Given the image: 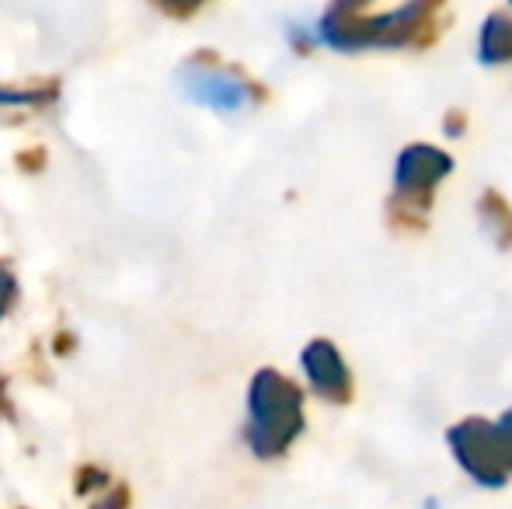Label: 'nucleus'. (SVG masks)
Wrapping results in <instances>:
<instances>
[{
	"label": "nucleus",
	"instance_id": "14",
	"mask_svg": "<svg viewBox=\"0 0 512 509\" xmlns=\"http://www.w3.org/2000/svg\"><path fill=\"white\" fill-rule=\"evenodd\" d=\"M446 133H464V119H446Z\"/></svg>",
	"mask_w": 512,
	"mask_h": 509
},
{
	"label": "nucleus",
	"instance_id": "17",
	"mask_svg": "<svg viewBox=\"0 0 512 509\" xmlns=\"http://www.w3.org/2000/svg\"><path fill=\"white\" fill-rule=\"evenodd\" d=\"M509 4H512V0H509Z\"/></svg>",
	"mask_w": 512,
	"mask_h": 509
},
{
	"label": "nucleus",
	"instance_id": "13",
	"mask_svg": "<svg viewBox=\"0 0 512 509\" xmlns=\"http://www.w3.org/2000/svg\"><path fill=\"white\" fill-rule=\"evenodd\" d=\"M14 297H18V283H14L11 269H7V265H0V318H4L7 307L14 304Z\"/></svg>",
	"mask_w": 512,
	"mask_h": 509
},
{
	"label": "nucleus",
	"instance_id": "7",
	"mask_svg": "<svg viewBox=\"0 0 512 509\" xmlns=\"http://www.w3.org/2000/svg\"><path fill=\"white\" fill-rule=\"evenodd\" d=\"M478 56L488 67H495V63H512V18L506 11L488 14V21L481 25Z\"/></svg>",
	"mask_w": 512,
	"mask_h": 509
},
{
	"label": "nucleus",
	"instance_id": "5",
	"mask_svg": "<svg viewBox=\"0 0 512 509\" xmlns=\"http://www.w3.org/2000/svg\"><path fill=\"white\" fill-rule=\"evenodd\" d=\"M182 84L199 105L216 112H237L258 98L255 84L244 81L237 70L216 63V56H192L182 67Z\"/></svg>",
	"mask_w": 512,
	"mask_h": 509
},
{
	"label": "nucleus",
	"instance_id": "9",
	"mask_svg": "<svg viewBox=\"0 0 512 509\" xmlns=\"http://www.w3.org/2000/svg\"><path fill=\"white\" fill-rule=\"evenodd\" d=\"M53 95H56L53 88H14V91H7L4 84H0V105H46Z\"/></svg>",
	"mask_w": 512,
	"mask_h": 509
},
{
	"label": "nucleus",
	"instance_id": "2",
	"mask_svg": "<svg viewBox=\"0 0 512 509\" xmlns=\"http://www.w3.org/2000/svg\"><path fill=\"white\" fill-rule=\"evenodd\" d=\"M300 433H304L300 387L279 370H258L248 387V426H244L251 454L262 461L283 457Z\"/></svg>",
	"mask_w": 512,
	"mask_h": 509
},
{
	"label": "nucleus",
	"instance_id": "11",
	"mask_svg": "<svg viewBox=\"0 0 512 509\" xmlns=\"http://www.w3.org/2000/svg\"><path fill=\"white\" fill-rule=\"evenodd\" d=\"M129 503H133L129 485H112V489H105V496L98 499L91 509H129Z\"/></svg>",
	"mask_w": 512,
	"mask_h": 509
},
{
	"label": "nucleus",
	"instance_id": "4",
	"mask_svg": "<svg viewBox=\"0 0 512 509\" xmlns=\"http://www.w3.org/2000/svg\"><path fill=\"white\" fill-rule=\"evenodd\" d=\"M450 171H453V157L446 150L429 147V143H411V147L401 150L398 164H394V199L405 210V217L411 213L418 224V213L429 210L439 182Z\"/></svg>",
	"mask_w": 512,
	"mask_h": 509
},
{
	"label": "nucleus",
	"instance_id": "15",
	"mask_svg": "<svg viewBox=\"0 0 512 509\" xmlns=\"http://www.w3.org/2000/svg\"><path fill=\"white\" fill-rule=\"evenodd\" d=\"M0 412H4V381H0Z\"/></svg>",
	"mask_w": 512,
	"mask_h": 509
},
{
	"label": "nucleus",
	"instance_id": "10",
	"mask_svg": "<svg viewBox=\"0 0 512 509\" xmlns=\"http://www.w3.org/2000/svg\"><path fill=\"white\" fill-rule=\"evenodd\" d=\"M150 4L161 7V11L171 14V18H189V14H196L206 0H150Z\"/></svg>",
	"mask_w": 512,
	"mask_h": 509
},
{
	"label": "nucleus",
	"instance_id": "8",
	"mask_svg": "<svg viewBox=\"0 0 512 509\" xmlns=\"http://www.w3.org/2000/svg\"><path fill=\"white\" fill-rule=\"evenodd\" d=\"M478 213H481V224H485V231L492 234L502 248H512V210H509L506 199H499L495 192H485Z\"/></svg>",
	"mask_w": 512,
	"mask_h": 509
},
{
	"label": "nucleus",
	"instance_id": "12",
	"mask_svg": "<svg viewBox=\"0 0 512 509\" xmlns=\"http://www.w3.org/2000/svg\"><path fill=\"white\" fill-rule=\"evenodd\" d=\"M91 489H108V475L102 468H81V482H77V496H88Z\"/></svg>",
	"mask_w": 512,
	"mask_h": 509
},
{
	"label": "nucleus",
	"instance_id": "3",
	"mask_svg": "<svg viewBox=\"0 0 512 509\" xmlns=\"http://www.w3.org/2000/svg\"><path fill=\"white\" fill-rule=\"evenodd\" d=\"M453 457L478 485H506L512 478V408L499 422L464 419L446 433Z\"/></svg>",
	"mask_w": 512,
	"mask_h": 509
},
{
	"label": "nucleus",
	"instance_id": "16",
	"mask_svg": "<svg viewBox=\"0 0 512 509\" xmlns=\"http://www.w3.org/2000/svg\"><path fill=\"white\" fill-rule=\"evenodd\" d=\"M425 509H436V503H429V506H425Z\"/></svg>",
	"mask_w": 512,
	"mask_h": 509
},
{
	"label": "nucleus",
	"instance_id": "6",
	"mask_svg": "<svg viewBox=\"0 0 512 509\" xmlns=\"http://www.w3.org/2000/svg\"><path fill=\"white\" fill-rule=\"evenodd\" d=\"M304 374L314 394H321L324 401H349L352 398V374L345 367L342 353L331 346L328 339H314L300 356Z\"/></svg>",
	"mask_w": 512,
	"mask_h": 509
},
{
	"label": "nucleus",
	"instance_id": "1",
	"mask_svg": "<svg viewBox=\"0 0 512 509\" xmlns=\"http://www.w3.org/2000/svg\"><path fill=\"white\" fill-rule=\"evenodd\" d=\"M446 0H408L387 14H324L317 39L342 53L359 49H405L436 39Z\"/></svg>",
	"mask_w": 512,
	"mask_h": 509
}]
</instances>
